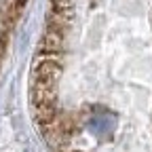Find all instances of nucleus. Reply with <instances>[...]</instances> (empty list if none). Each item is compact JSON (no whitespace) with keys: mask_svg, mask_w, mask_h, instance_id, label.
<instances>
[{"mask_svg":"<svg viewBox=\"0 0 152 152\" xmlns=\"http://www.w3.org/2000/svg\"><path fill=\"white\" fill-rule=\"evenodd\" d=\"M28 0H0V64L9 49L11 32L17 26Z\"/></svg>","mask_w":152,"mask_h":152,"instance_id":"f257e3e1","label":"nucleus"}]
</instances>
